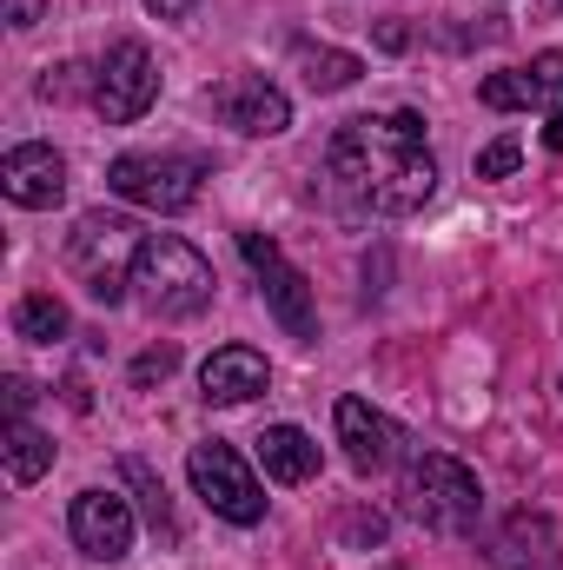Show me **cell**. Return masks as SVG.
Wrapping results in <instances>:
<instances>
[{
	"label": "cell",
	"instance_id": "1",
	"mask_svg": "<svg viewBox=\"0 0 563 570\" xmlns=\"http://www.w3.org/2000/svg\"><path fill=\"white\" fill-rule=\"evenodd\" d=\"M332 193L365 219H405L437 193V153L424 140V120L412 107L398 114H358L325 146Z\"/></svg>",
	"mask_w": 563,
	"mask_h": 570
},
{
	"label": "cell",
	"instance_id": "2",
	"mask_svg": "<svg viewBox=\"0 0 563 570\" xmlns=\"http://www.w3.org/2000/svg\"><path fill=\"white\" fill-rule=\"evenodd\" d=\"M398 504H405L412 524L437 531V538H471L477 518H484V484H477L471 464H457L444 451H418L398 478Z\"/></svg>",
	"mask_w": 563,
	"mask_h": 570
},
{
	"label": "cell",
	"instance_id": "3",
	"mask_svg": "<svg viewBox=\"0 0 563 570\" xmlns=\"http://www.w3.org/2000/svg\"><path fill=\"white\" fill-rule=\"evenodd\" d=\"M146 233L127 213H87L67 233V273L87 285L93 305H120L134 292V259H140Z\"/></svg>",
	"mask_w": 563,
	"mask_h": 570
},
{
	"label": "cell",
	"instance_id": "4",
	"mask_svg": "<svg viewBox=\"0 0 563 570\" xmlns=\"http://www.w3.org/2000/svg\"><path fill=\"white\" fill-rule=\"evenodd\" d=\"M134 298H140L152 318H192L213 305V266L172 239V233H152L134 259Z\"/></svg>",
	"mask_w": 563,
	"mask_h": 570
},
{
	"label": "cell",
	"instance_id": "5",
	"mask_svg": "<svg viewBox=\"0 0 563 570\" xmlns=\"http://www.w3.org/2000/svg\"><path fill=\"white\" fill-rule=\"evenodd\" d=\"M199 179H206L199 153H120L107 166V186L146 213H186L199 199Z\"/></svg>",
	"mask_w": 563,
	"mask_h": 570
},
{
	"label": "cell",
	"instance_id": "6",
	"mask_svg": "<svg viewBox=\"0 0 563 570\" xmlns=\"http://www.w3.org/2000/svg\"><path fill=\"white\" fill-rule=\"evenodd\" d=\"M186 471H192V491L226 518V524H259L266 518V484L253 478V464L226 444V438H206L186 451Z\"/></svg>",
	"mask_w": 563,
	"mask_h": 570
},
{
	"label": "cell",
	"instance_id": "7",
	"mask_svg": "<svg viewBox=\"0 0 563 570\" xmlns=\"http://www.w3.org/2000/svg\"><path fill=\"white\" fill-rule=\"evenodd\" d=\"M239 259L253 266L266 312L279 318L298 345H312V338H318V305H312V285H305V273H298V266L279 253V239H266V233H239Z\"/></svg>",
	"mask_w": 563,
	"mask_h": 570
},
{
	"label": "cell",
	"instance_id": "8",
	"mask_svg": "<svg viewBox=\"0 0 563 570\" xmlns=\"http://www.w3.org/2000/svg\"><path fill=\"white\" fill-rule=\"evenodd\" d=\"M159 100V67L140 40H113L93 67V114L107 127H134L146 107Z\"/></svg>",
	"mask_w": 563,
	"mask_h": 570
},
{
	"label": "cell",
	"instance_id": "9",
	"mask_svg": "<svg viewBox=\"0 0 563 570\" xmlns=\"http://www.w3.org/2000/svg\"><path fill=\"white\" fill-rule=\"evenodd\" d=\"M67 531L80 544V558L93 564H120L134 551V504L120 491H80L73 511H67Z\"/></svg>",
	"mask_w": 563,
	"mask_h": 570
},
{
	"label": "cell",
	"instance_id": "10",
	"mask_svg": "<svg viewBox=\"0 0 563 570\" xmlns=\"http://www.w3.org/2000/svg\"><path fill=\"white\" fill-rule=\"evenodd\" d=\"M213 114H219L233 134H253V140H273V134L292 127V100H285L266 73H233V80H219V87H213Z\"/></svg>",
	"mask_w": 563,
	"mask_h": 570
},
{
	"label": "cell",
	"instance_id": "11",
	"mask_svg": "<svg viewBox=\"0 0 563 570\" xmlns=\"http://www.w3.org/2000/svg\"><path fill=\"white\" fill-rule=\"evenodd\" d=\"M0 193H7L13 206H27V213L60 206V199H67V159H60L53 146H13V153L0 159Z\"/></svg>",
	"mask_w": 563,
	"mask_h": 570
},
{
	"label": "cell",
	"instance_id": "12",
	"mask_svg": "<svg viewBox=\"0 0 563 570\" xmlns=\"http://www.w3.org/2000/svg\"><path fill=\"white\" fill-rule=\"evenodd\" d=\"M338 444H345V458H352V471H385L392 458H398V444H405V431L392 425L378 405H365V399H338Z\"/></svg>",
	"mask_w": 563,
	"mask_h": 570
},
{
	"label": "cell",
	"instance_id": "13",
	"mask_svg": "<svg viewBox=\"0 0 563 570\" xmlns=\"http://www.w3.org/2000/svg\"><path fill=\"white\" fill-rule=\"evenodd\" d=\"M266 385H273V365H266V352H253V345H219V352L199 365L206 405H253Z\"/></svg>",
	"mask_w": 563,
	"mask_h": 570
},
{
	"label": "cell",
	"instance_id": "14",
	"mask_svg": "<svg viewBox=\"0 0 563 570\" xmlns=\"http://www.w3.org/2000/svg\"><path fill=\"white\" fill-rule=\"evenodd\" d=\"M557 94H563V47H551V53H537L531 67H504V73H491V80L477 87V100H484L491 114L544 107V100H557Z\"/></svg>",
	"mask_w": 563,
	"mask_h": 570
},
{
	"label": "cell",
	"instance_id": "15",
	"mask_svg": "<svg viewBox=\"0 0 563 570\" xmlns=\"http://www.w3.org/2000/svg\"><path fill=\"white\" fill-rule=\"evenodd\" d=\"M259 464H266L273 484H312V478H318V444H312L298 425H266V438H259Z\"/></svg>",
	"mask_w": 563,
	"mask_h": 570
},
{
	"label": "cell",
	"instance_id": "16",
	"mask_svg": "<svg viewBox=\"0 0 563 570\" xmlns=\"http://www.w3.org/2000/svg\"><path fill=\"white\" fill-rule=\"evenodd\" d=\"M0 458H7V484H33V478L53 471V438H47L40 425H27V419H7V431H0Z\"/></svg>",
	"mask_w": 563,
	"mask_h": 570
},
{
	"label": "cell",
	"instance_id": "17",
	"mask_svg": "<svg viewBox=\"0 0 563 570\" xmlns=\"http://www.w3.org/2000/svg\"><path fill=\"white\" fill-rule=\"evenodd\" d=\"M292 60H298V73H305V87H312V94H345V87L365 73V60H358V53H345V47H312V40H298V47H292Z\"/></svg>",
	"mask_w": 563,
	"mask_h": 570
},
{
	"label": "cell",
	"instance_id": "18",
	"mask_svg": "<svg viewBox=\"0 0 563 570\" xmlns=\"http://www.w3.org/2000/svg\"><path fill=\"white\" fill-rule=\"evenodd\" d=\"M544 544H551V518H544V511H517V518L491 538V564L524 570V564H537V558H544Z\"/></svg>",
	"mask_w": 563,
	"mask_h": 570
},
{
	"label": "cell",
	"instance_id": "19",
	"mask_svg": "<svg viewBox=\"0 0 563 570\" xmlns=\"http://www.w3.org/2000/svg\"><path fill=\"white\" fill-rule=\"evenodd\" d=\"M13 332H20L27 345H60V338L73 332V318H67V305H60L53 292H27V298L13 305Z\"/></svg>",
	"mask_w": 563,
	"mask_h": 570
},
{
	"label": "cell",
	"instance_id": "20",
	"mask_svg": "<svg viewBox=\"0 0 563 570\" xmlns=\"http://www.w3.org/2000/svg\"><path fill=\"white\" fill-rule=\"evenodd\" d=\"M120 478H127V484L140 491L146 524H152V531H159L166 544H179V518H172V504H166V484L152 478V464H146V458H127V464H120Z\"/></svg>",
	"mask_w": 563,
	"mask_h": 570
},
{
	"label": "cell",
	"instance_id": "21",
	"mask_svg": "<svg viewBox=\"0 0 563 570\" xmlns=\"http://www.w3.org/2000/svg\"><path fill=\"white\" fill-rule=\"evenodd\" d=\"M172 372H179V345H152V352H140V358H134V385H140V392L166 385Z\"/></svg>",
	"mask_w": 563,
	"mask_h": 570
},
{
	"label": "cell",
	"instance_id": "22",
	"mask_svg": "<svg viewBox=\"0 0 563 570\" xmlns=\"http://www.w3.org/2000/svg\"><path fill=\"white\" fill-rule=\"evenodd\" d=\"M517 159H524V146L517 140H491L484 153H477V179H511Z\"/></svg>",
	"mask_w": 563,
	"mask_h": 570
},
{
	"label": "cell",
	"instance_id": "23",
	"mask_svg": "<svg viewBox=\"0 0 563 570\" xmlns=\"http://www.w3.org/2000/svg\"><path fill=\"white\" fill-rule=\"evenodd\" d=\"M80 73H87V67H60V73L47 67V80H40V100H73V94H80Z\"/></svg>",
	"mask_w": 563,
	"mask_h": 570
},
{
	"label": "cell",
	"instance_id": "24",
	"mask_svg": "<svg viewBox=\"0 0 563 570\" xmlns=\"http://www.w3.org/2000/svg\"><path fill=\"white\" fill-rule=\"evenodd\" d=\"M0 392H7V419H27V405H33V385H27V379L13 372V379H7Z\"/></svg>",
	"mask_w": 563,
	"mask_h": 570
},
{
	"label": "cell",
	"instance_id": "25",
	"mask_svg": "<svg viewBox=\"0 0 563 570\" xmlns=\"http://www.w3.org/2000/svg\"><path fill=\"white\" fill-rule=\"evenodd\" d=\"M40 13H47V0H7V27H40Z\"/></svg>",
	"mask_w": 563,
	"mask_h": 570
},
{
	"label": "cell",
	"instance_id": "26",
	"mask_svg": "<svg viewBox=\"0 0 563 570\" xmlns=\"http://www.w3.org/2000/svg\"><path fill=\"white\" fill-rule=\"evenodd\" d=\"M192 7H199V0H146V13H152V20H186Z\"/></svg>",
	"mask_w": 563,
	"mask_h": 570
},
{
	"label": "cell",
	"instance_id": "27",
	"mask_svg": "<svg viewBox=\"0 0 563 570\" xmlns=\"http://www.w3.org/2000/svg\"><path fill=\"white\" fill-rule=\"evenodd\" d=\"M544 146H551V153H563V107L551 114V127H544Z\"/></svg>",
	"mask_w": 563,
	"mask_h": 570
},
{
	"label": "cell",
	"instance_id": "28",
	"mask_svg": "<svg viewBox=\"0 0 563 570\" xmlns=\"http://www.w3.org/2000/svg\"><path fill=\"white\" fill-rule=\"evenodd\" d=\"M557 570H563V558H557Z\"/></svg>",
	"mask_w": 563,
	"mask_h": 570
}]
</instances>
